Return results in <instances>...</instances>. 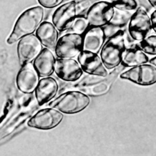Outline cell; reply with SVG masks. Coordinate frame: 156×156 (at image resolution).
<instances>
[{
  "mask_svg": "<svg viewBox=\"0 0 156 156\" xmlns=\"http://www.w3.org/2000/svg\"><path fill=\"white\" fill-rule=\"evenodd\" d=\"M44 16V10L41 6L29 8L18 18L13 30L7 40L12 44L19 41L22 37L32 34L41 23Z\"/></svg>",
  "mask_w": 156,
  "mask_h": 156,
  "instance_id": "6da1fadb",
  "label": "cell"
},
{
  "mask_svg": "<svg viewBox=\"0 0 156 156\" xmlns=\"http://www.w3.org/2000/svg\"><path fill=\"white\" fill-rule=\"evenodd\" d=\"M126 49L124 32L119 30L104 43L100 51V57L107 69H114L121 63Z\"/></svg>",
  "mask_w": 156,
  "mask_h": 156,
  "instance_id": "7a4b0ae2",
  "label": "cell"
},
{
  "mask_svg": "<svg viewBox=\"0 0 156 156\" xmlns=\"http://www.w3.org/2000/svg\"><path fill=\"white\" fill-rule=\"evenodd\" d=\"M88 95L80 90L68 91L60 94L48 106L65 114H75L85 110L90 104Z\"/></svg>",
  "mask_w": 156,
  "mask_h": 156,
  "instance_id": "3957f363",
  "label": "cell"
},
{
  "mask_svg": "<svg viewBox=\"0 0 156 156\" xmlns=\"http://www.w3.org/2000/svg\"><path fill=\"white\" fill-rule=\"evenodd\" d=\"M125 68V66L120 64L105 77H100L99 79L93 80L88 83H78V88H77L89 96L103 95L108 92L113 82L117 79L119 74L122 73Z\"/></svg>",
  "mask_w": 156,
  "mask_h": 156,
  "instance_id": "277c9868",
  "label": "cell"
},
{
  "mask_svg": "<svg viewBox=\"0 0 156 156\" xmlns=\"http://www.w3.org/2000/svg\"><path fill=\"white\" fill-rule=\"evenodd\" d=\"M119 77L139 85H152L156 83V66L151 63H143L130 67L121 73Z\"/></svg>",
  "mask_w": 156,
  "mask_h": 156,
  "instance_id": "5b68a950",
  "label": "cell"
},
{
  "mask_svg": "<svg viewBox=\"0 0 156 156\" xmlns=\"http://www.w3.org/2000/svg\"><path fill=\"white\" fill-rule=\"evenodd\" d=\"M83 51V34L69 32L58 39L54 51L57 58H74Z\"/></svg>",
  "mask_w": 156,
  "mask_h": 156,
  "instance_id": "8992f818",
  "label": "cell"
},
{
  "mask_svg": "<svg viewBox=\"0 0 156 156\" xmlns=\"http://www.w3.org/2000/svg\"><path fill=\"white\" fill-rule=\"evenodd\" d=\"M151 18L143 7L138 8L131 16L129 24V33L131 38L140 41L146 38L152 30Z\"/></svg>",
  "mask_w": 156,
  "mask_h": 156,
  "instance_id": "52a82bcc",
  "label": "cell"
},
{
  "mask_svg": "<svg viewBox=\"0 0 156 156\" xmlns=\"http://www.w3.org/2000/svg\"><path fill=\"white\" fill-rule=\"evenodd\" d=\"M63 114L58 110L50 107L38 110L27 121L30 127L40 130H50L59 125L63 119Z\"/></svg>",
  "mask_w": 156,
  "mask_h": 156,
  "instance_id": "ba28073f",
  "label": "cell"
},
{
  "mask_svg": "<svg viewBox=\"0 0 156 156\" xmlns=\"http://www.w3.org/2000/svg\"><path fill=\"white\" fill-rule=\"evenodd\" d=\"M115 7L108 1H99L88 10L87 19L90 26L103 27L110 23L115 15Z\"/></svg>",
  "mask_w": 156,
  "mask_h": 156,
  "instance_id": "9c48e42d",
  "label": "cell"
},
{
  "mask_svg": "<svg viewBox=\"0 0 156 156\" xmlns=\"http://www.w3.org/2000/svg\"><path fill=\"white\" fill-rule=\"evenodd\" d=\"M42 49V44L36 35L29 34L22 37L17 45V54L20 66L34 61Z\"/></svg>",
  "mask_w": 156,
  "mask_h": 156,
  "instance_id": "30bf717a",
  "label": "cell"
},
{
  "mask_svg": "<svg viewBox=\"0 0 156 156\" xmlns=\"http://www.w3.org/2000/svg\"><path fill=\"white\" fill-rule=\"evenodd\" d=\"M54 72L60 79L71 82L78 80L83 73L78 61L73 58H56Z\"/></svg>",
  "mask_w": 156,
  "mask_h": 156,
  "instance_id": "8fae6325",
  "label": "cell"
},
{
  "mask_svg": "<svg viewBox=\"0 0 156 156\" xmlns=\"http://www.w3.org/2000/svg\"><path fill=\"white\" fill-rule=\"evenodd\" d=\"M77 61L82 71L89 75L105 77L108 74L98 54L83 50L77 55Z\"/></svg>",
  "mask_w": 156,
  "mask_h": 156,
  "instance_id": "7c38bea8",
  "label": "cell"
},
{
  "mask_svg": "<svg viewBox=\"0 0 156 156\" xmlns=\"http://www.w3.org/2000/svg\"><path fill=\"white\" fill-rule=\"evenodd\" d=\"M77 3L74 0L60 5L52 15V24L60 32L68 30L77 16Z\"/></svg>",
  "mask_w": 156,
  "mask_h": 156,
  "instance_id": "4fadbf2b",
  "label": "cell"
},
{
  "mask_svg": "<svg viewBox=\"0 0 156 156\" xmlns=\"http://www.w3.org/2000/svg\"><path fill=\"white\" fill-rule=\"evenodd\" d=\"M39 80V76L33 64L27 63L19 70L16 77V84L20 91L29 94L35 91Z\"/></svg>",
  "mask_w": 156,
  "mask_h": 156,
  "instance_id": "5bb4252c",
  "label": "cell"
},
{
  "mask_svg": "<svg viewBox=\"0 0 156 156\" xmlns=\"http://www.w3.org/2000/svg\"><path fill=\"white\" fill-rule=\"evenodd\" d=\"M105 38V31L102 27L90 26L83 34V50L99 54Z\"/></svg>",
  "mask_w": 156,
  "mask_h": 156,
  "instance_id": "9a60e30c",
  "label": "cell"
},
{
  "mask_svg": "<svg viewBox=\"0 0 156 156\" xmlns=\"http://www.w3.org/2000/svg\"><path fill=\"white\" fill-rule=\"evenodd\" d=\"M58 90V85L56 80L50 76L41 79L35 90L36 100L39 105L51 101L56 96Z\"/></svg>",
  "mask_w": 156,
  "mask_h": 156,
  "instance_id": "2e32d148",
  "label": "cell"
},
{
  "mask_svg": "<svg viewBox=\"0 0 156 156\" xmlns=\"http://www.w3.org/2000/svg\"><path fill=\"white\" fill-rule=\"evenodd\" d=\"M55 58L48 48L42 49L40 54L34 60L33 65L39 77L50 76L54 72Z\"/></svg>",
  "mask_w": 156,
  "mask_h": 156,
  "instance_id": "e0dca14e",
  "label": "cell"
},
{
  "mask_svg": "<svg viewBox=\"0 0 156 156\" xmlns=\"http://www.w3.org/2000/svg\"><path fill=\"white\" fill-rule=\"evenodd\" d=\"M36 36L42 45L54 51L58 39V33L53 24L48 21L41 23L36 30Z\"/></svg>",
  "mask_w": 156,
  "mask_h": 156,
  "instance_id": "ac0fdd59",
  "label": "cell"
},
{
  "mask_svg": "<svg viewBox=\"0 0 156 156\" xmlns=\"http://www.w3.org/2000/svg\"><path fill=\"white\" fill-rule=\"evenodd\" d=\"M149 57L137 44L127 48L124 52L121 65L126 67H133L149 62Z\"/></svg>",
  "mask_w": 156,
  "mask_h": 156,
  "instance_id": "d6986e66",
  "label": "cell"
},
{
  "mask_svg": "<svg viewBox=\"0 0 156 156\" xmlns=\"http://www.w3.org/2000/svg\"><path fill=\"white\" fill-rule=\"evenodd\" d=\"M137 45L146 54L156 55V35H148Z\"/></svg>",
  "mask_w": 156,
  "mask_h": 156,
  "instance_id": "ffe728a7",
  "label": "cell"
},
{
  "mask_svg": "<svg viewBox=\"0 0 156 156\" xmlns=\"http://www.w3.org/2000/svg\"><path fill=\"white\" fill-rule=\"evenodd\" d=\"M89 27L90 24L86 17L76 16L68 29L72 33L83 34Z\"/></svg>",
  "mask_w": 156,
  "mask_h": 156,
  "instance_id": "44dd1931",
  "label": "cell"
},
{
  "mask_svg": "<svg viewBox=\"0 0 156 156\" xmlns=\"http://www.w3.org/2000/svg\"><path fill=\"white\" fill-rule=\"evenodd\" d=\"M112 5L119 10L124 11H130L135 10L138 4L136 0H107Z\"/></svg>",
  "mask_w": 156,
  "mask_h": 156,
  "instance_id": "7402d4cb",
  "label": "cell"
},
{
  "mask_svg": "<svg viewBox=\"0 0 156 156\" xmlns=\"http://www.w3.org/2000/svg\"><path fill=\"white\" fill-rule=\"evenodd\" d=\"M64 1L65 0H38V2L41 6L45 8L52 9L58 6Z\"/></svg>",
  "mask_w": 156,
  "mask_h": 156,
  "instance_id": "603a6c76",
  "label": "cell"
},
{
  "mask_svg": "<svg viewBox=\"0 0 156 156\" xmlns=\"http://www.w3.org/2000/svg\"><path fill=\"white\" fill-rule=\"evenodd\" d=\"M151 21L152 29L156 33V10H155L151 15Z\"/></svg>",
  "mask_w": 156,
  "mask_h": 156,
  "instance_id": "cb8c5ba5",
  "label": "cell"
},
{
  "mask_svg": "<svg viewBox=\"0 0 156 156\" xmlns=\"http://www.w3.org/2000/svg\"><path fill=\"white\" fill-rule=\"evenodd\" d=\"M149 63H151V64L154 65L155 66H156V55L155 57L150 58L149 60Z\"/></svg>",
  "mask_w": 156,
  "mask_h": 156,
  "instance_id": "d4e9b609",
  "label": "cell"
},
{
  "mask_svg": "<svg viewBox=\"0 0 156 156\" xmlns=\"http://www.w3.org/2000/svg\"><path fill=\"white\" fill-rule=\"evenodd\" d=\"M147 1L153 7L156 8V0H147Z\"/></svg>",
  "mask_w": 156,
  "mask_h": 156,
  "instance_id": "484cf974",
  "label": "cell"
}]
</instances>
